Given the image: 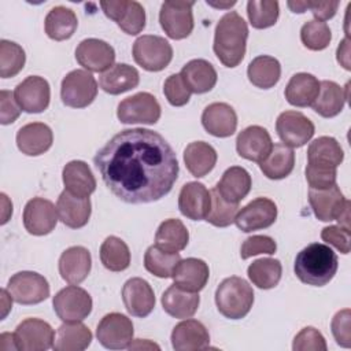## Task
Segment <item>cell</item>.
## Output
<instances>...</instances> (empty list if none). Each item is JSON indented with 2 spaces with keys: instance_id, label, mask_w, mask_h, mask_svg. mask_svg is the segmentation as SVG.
Listing matches in <instances>:
<instances>
[{
  "instance_id": "cell-32",
  "label": "cell",
  "mask_w": 351,
  "mask_h": 351,
  "mask_svg": "<svg viewBox=\"0 0 351 351\" xmlns=\"http://www.w3.org/2000/svg\"><path fill=\"white\" fill-rule=\"evenodd\" d=\"M348 99V88H341L339 84L333 81L324 80L319 82V92L317 99L313 101V110L324 117L332 118L341 112L346 100Z\"/></svg>"
},
{
  "instance_id": "cell-52",
  "label": "cell",
  "mask_w": 351,
  "mask_h": 351,
  "mask_svg": "<svg viewBox=\"0 0 351 351\" xmlns=\"http://www.w3.org/2000/svg\"><path fill=\"white\" fill-rule=\"evenodd\" d=\"M276 250H277V244L270 236L256 234L244 240V243L241 244L240 256L241 259H248L258 254L271 255L276 252Z\"/></svg>"
},
{
  "instance_id": "cell-26",
  "label": "cell",
  "mask_w": 351,
  "mask_h": 351,
  "mask_svg": "<svg viewBox=\"0 0 351 351\" xmlns=\"http://www.w3.org/2000/svg\"><path fill=\"white\" fill-rule=\"evenodd\" d=\"M53 143V134L48 125L32 122L22 126L16 133L18 149L27 156H38L47 152Z\"/></svg>"
},
{
  "instance_id": "cell-4",
  "label": "cell",
  "mask_w": 351,
  "mask_h": 351,
  "mask_svg": "<svg viewBox=\"0 0 351 351\" xmlns=\"http://www.w3.org/2000/svg\"><path fill=\"white\" fill-rule=\"evenodd\" d=\"M218 311L229 319L244 318L254 304L252 287L241 277L225 278L215 291Z\"/></svg>"
},
{
  "instance_id": "cell-59",
  "label": "cell",
  "mask_w": 351,
  "mask_h": 351,
  "mask_svg": "<svg viewBox=\"0 0 351 351\" xmlns=\"http://www.w3.org/2000/svg\"><path fill=\"white\" fill-rule=\"evenodd\" d=\"M129 350H159L160 347L149 340H143V339H136L134 341L132 340V343L128 347Z\"/></svg>"
},
{
  "instance_id": "cell-41",
  "label": "cell",
  "mask_w": 351,
  "mask_h": 351,
  "mask_svg": "<svg viewBox=\"0 0 351 351\" xmlns=\"http://www.w3.org/2000/svg\"><path fill=\"white\" fill-rule=\"evenodd\" d=\"M45 33L55 41H63L70 38L78 26L77 15L73 10L58 5L53 7L45 16L44 21Z\"/></svg>"
},
{
  "instance_id": "cell-54",
  "label": "cell",
  "mask_w": 351,
  "mask_h": 351,
  "mask_svg": "<svg viewBox=\"0 0 351 351\" xmlns=\"http://www.w3.org/2000/svg\"><path fill=\"white\" fill-rule=\"evenodd\" d=\"M350 318H351L350 308H344L335 314V317L332 318V324H330L332 333H333L336 343L346 348H348L351 346Z\"/></svg>"
},
{
  "instance_id": "cell-1",
  "label": "cell",
  "mask_w": 351,
  "mask_h": 351,
  "mask_svg": "<svg viewBox=\"0 0 351 351\" xmlns=\"http://www.w3.org/2000/svg\"><path fill=\"white\" fill-rule=\"evenodd\" d=\"M107 188L122 202L151 203L166 196L178 177V160L159 133L125 129L110 138L93 158Z\"/></svg>"
},
{
  "instance_id": "cell-50",
  "label": "cell",
  "mask_w": 351,
  "mask_h": 351,
  "mask_svg": "<svg viewBox=\"0 0 351 351\" xmlns=\"http://www.w3.org/2000/svg\"><path fill=\"white\" fill-rule=\"evenodd\" d=\"M163 93L171 106L181 107L189 101L192 92L188 89L180 74H171L163 84Z\"/></svg>"
},
{
  "instance_id": "cell-23",
  "label": "cell",
  "mask_w": 351,
  "mask_h": 351,
  "mask_svg": "<svg viewBox=\"0 0 351 351\" xmlns=\"http://www.w3.org/2000/svg\"><path fill=\"white\" fill-rule=\"evenodd\" d=\"M171 346L176 351H197L210 346V335L197 319H184L171 332Z\"/></svg>"
},
{
  "instance_id": "cell-28",
  "label": "cell",
  "mask_w": 351,
  "mask_h": 351,
  "mask_svg": "<svg viewBox=\"0 0 351 351\" xmlns=\"http://www.w3.org/2000/svg\"><path fill=\"white\" fill-rule=\"evenodd\" d=\"M208 277L210 269L207 263L197 258L181 259L171 276L177 287L189 292L202 291L206 287Z\"/></svg>"
},
{
  "instance_id": "cell-55",
  "label": "cell",
  "mask_w": 351,
  "mask_h": 351,
  "mask_svg": "<svg viewBox=\"0 0 351 351\" xmlns=\"http://www.w3.org/2000/svg\"><path fill=\"white\" fill-rule=\"evenodd\" d=\"M321 239L333 245L336 250H339L341 254H348L350 252V230L341 228L340 225H332L326 226L321 232Z\"/></svg>"
},
{
  "instance_id": "cell-19",
  "label": "cell",
  "mask_w": 351,
  "mask_h": 351,
  "mask_svg": "<svg viewBox=\"0 0 351 351\" xmlns=\"http://www.w3.org/2000/svg\"><path fill=\"white\" fill-rule=\"evenodd\" d=\"M122 300L128 313L138 318L149 315L155 307L154 289L148 281L140 277H133L125 282L122 288Z\"/></svg>"
},
{
  "instance_id": "cell-40",
  "label": "cell",
  "mask_w": 351,
  "mask_h": 351,
  "mask_svg": "<svg viewBox=\"0 0 351 351\" xmlns=\"http://www.w3.org/2000/svg\"><path fill=\"white\" fill-rule=\"evenodd\" d=\"M344 152L336 138L321 136L310 143L307 148V163L317 166L335 167L343 162Z\"/></svg>"
},
{
  "instance_id": "cell-57",
  "label": "cell",
  "mask_w": 351,
  "mask_h": 351,
  "mask_svg": "<svg viewBox=\"0 0 351 351\" xmlns=\"http://www.w3.org/2000/svg\"><path fill=\"white\" fill-rule=\"evenodd\" d=\"M307 10L311 11L315 21L325 22L335 16L339 1H306Z\"/></svg>"
},
{
  "instance_id": "cell-30",
  "label": "cell",
  "mask_w": 351,
  "mask_h": 351,
  "mask_svg": "<svg viewBox=\"0 0 351 351\" xmlns=\"http://www.w3.org/2000/svg\"><path fill=\"white\" fill-rule=\"evenodd\" d=\"M251 185L250 173L244 167L232 166L225 170L215 188L226 202L239 204L250 193Z\"/></svg>"
},
{
  "instance_id": "cell-34",
  "label": "cell",
  "mask_w": 351,
  "mask_h": 351,
  "mask_svg": "<svg viewBox=\"0 0 351 351\" xmlns=\"http://www.w3.org/2000/svg\"><path fill=\"white\" fill-rule=\"evenodd\" d=\"M140 82L138 71L126 63H117L99 77L100 88L110 95H121L136 88Z\"/></svg>"
},
{
  "instance_id": "cell-35",
  "label": "cell",
  "mask_w": 351,
  "mask_h": 351,
  "mask_svg": "<svg viewBox=\"0 0 351 351\" xmlns=\"http://www.w3.org/2000/svg\"><path fill=\"white\" fill-rule=\"evenodd\" d=\"M319 81L308 73H298L291 77L285 88V99L295 107H308L317 99Z\"/></svg>"
},
{
  "instance_id": "cell-16",
  "label": "cell",
  "mask_w": 351,
  "mask_h": 351,
  "mask_svg": "<svg viewBox=\"0 0 351 351\" xmlns=\"http://www.w3.org/2000/svg\"><path fill=\"white\" fill-rule=\"evenodd\" d=\"M277 219V206L267 197H256L236 215L234 223L241 232L250 233L271 226Z\"/></svg>"
},
{
  "instance_id": "cell-38",
  "label": "cell",
  "mask_w": 351,
  "mask_h": 351,
  "mask_svg": "<svg viewBox=\"0 0 351 351\" xmlns=\"http://www.w3.org/2000/svg\"><path fill=\"white\" fill-rule=\"evenodd\" d=\"M295 166V154L285 144L276 143L269 155L259 163L261 171L270 180H282L291 174Z\"/></svg>"
},
{
  "instance_id": "cell-15",
  "label": "cell",
  "mask_w": 351,
  "mask_h": 351,
  "mask_svg": "<svg viewBox=\"0 0 351 351\" xmlns=\"http://www.w3.org/2000/svg\"><path fill=\"white\" fill-rule=\"evenodd\" d=\"M14 96L22 111L29 114L43 112L49 106V84L43 77L30 75L16 85Z\"/></svg>"
},
{
  "instance_id": "cell-47",
  "label": "cell",
  "mask_w": 351,
  "mask_h": 351,
  "mask_svg": "<svg viewBox=\"0 0 351 351\" xmlns=\"http://www.w3.org/2000/svg\"><path fill=\"white\" fill-rule=\"evenodd\" d=\"M26 55L23 48L12 41H0V77H15L25 66Z\"/></svg>"
},
{
  "instance_id": "cell-12",
  "label": "cell",
  "mask_w": 351,
  "mask_h": 351,
  "mask_svg": "<svg viewBox=\"0 0 351 351\" xmlns=\"http://www.w3.org/2000/svg\"><path fill=\"white\" fill-rule=\"evenodd\" d=\"M133 324L121 313L106 314L97 325L96 336L100 344L110 350L128 348L133 340Z\"/></svg>"
},
{
  "instance_id": "cell-53",
  "label": "cell",
  "mask_w": 351,
  "mask_h": 351,
  "mask_svg": "<svg viewBox=\"0 0 351 351\" xmlns=\"http://www.w3.org/2000/svg\"><path fill=\"white\" fill-rule=\"evenodd\" d=\"M336 169L326 166L308 165L306 166V180L313 189H326L336 184Z\"/></svg>"
},
{
  "instance_id": "cell-17",
  "label": "cell",
  "mask_w": 351,
  "mask_h": 351,
  "mask_svg": "<svg viewBox=\"0 0 351 351\" xmlns=\"http://www.w3.org/2000/svg\"><path fill=\"white\" fill-rule=\"evenodd\" d=\"M58 210L55 204L44 197L30 199L23 208L25 229L33 236L51 233L58 223Z\"/></svg>"
},
{
  "instance_id": "cell-25",
  "label": "cell",
  "mask_w": 351,
  "mask_h": 351,
  "mask_svg": "<svg viewBox=\"0 0 351 351\" xmlns=\"http://www.w3.org/2000/svg\"><path fill=\"white\" fill-rule=\"evenodd\" d=\"M202 125L211 136L229 137L236 132L237 115L226 103H211L202 114Z\"/></svg>"
},
{
  "instance_id": "cell-9",
  "label": "cell",
  "mask_w": 351,
  "mask_h": 351,
  "mask_svg": "<svg viewBox=\"0 0 351 351\" xmlns=\"http://www.w3.org/2000/svg\"><path fill=\"white\" fill-rule=\"evenodd\" d=\"M193 1L167 0L162 4L159 22L165 33L173 40H182L193 30Z\"/></svg>"
},
{
  "instance_id": "cell-31",
  "label": "cell",
  "mask_w": 351,
  "mask_h": 351,
  "mask_svg": "<svg viewBox=\"0 0 351 351\" xmlns=\"http://www.w3.org/2000/svg\"><path fill=\"white\" fill-rule=\"evenodd\" d=\"M182 81L192 93L210 92L217 84V71L211 63L204 59H193L188 62L180 73Z\"/></svg>"
},
{
  "instance_id": "cell-45",
  "label": "cell",
  "mask_w": 351,
  "mask_h": 351,
  "mask_svg": "<svg viewBox=\"0 0 351 351\" xmlns=\"http://www.w3.org/2000/svg\"><path fill=\"white\" fill-rule=\"evenodd\" d=\"M180 261L181 256L178 252L171 254L158 248L156 245H151L147 248L144 255V267L159 278H169L173 276V271Z\"/></svg>"
},
{
  "instance_id": "cell-8",
  "label": "cell",
  "mask_w": 351,
  "mask_h": 351,
  "mask_svg": "<svg viewBox=\"0 0 351 351\" xmlns=\"http://www.w3.org/2000/svg\"><path fill=\"white\" fill-rule=\"evenodd\" d=\"M56 315L63 322H80L92 311L90 295L77 285H69L60 289L52 300Z\"/></svg>"
},
{
  "instance_id": "cell-60",
  "label": "cell",
  "mask_w": 351,
  "mask_h": 351,
  "mask_svg": "<svg viewBox=\"0 0 351 351\" xmlns=\"http://www.w3.org/2000/svg\"><path fill=\"white\" fill-rule=\"evenodd\" d=\"M288 7L292 10V12H298V14H302L307 10V4L306 1H288L287 3Z\"/></svg>"
},
{
  "instance_id": "cell-29",
  "label": "cell",
  "mask_w": 351,
  "mask_h": 351,
  "mask_svg": "<svg viewBox=\"0 0 351 351\" xmlns=\"http://www.w3.org/2000/svg\"><path fill=\"white\" fill-rule=\"evenodd\" d=\"M64 189L77 197H89L96 189V180L84 160L69 162L62 171Z\"/></svg>"
},
{
  "instance_id": "cell-42",
  "label": "cell",
  "mask_w": 351,
  "mask_h": 351,
  "mask_svg": "<svg viewBox=\"0 0 351 351\" xmlns=\"http://www.w3.org/2000/svg\"><path fill=\"white\" fill-rule=\"evenodd\" d=\"M247 75L250 82L256 88L270 89L278 82L281 77L280 62L276 58L267 55L256 56L248 64Z\"/></svg>"
},
{
  "instance_id": "cell-37",
  "label": "cell",
  "mask_w": 351,
  "mask_h": 351,
  "mask_svg": "<svg viewBox=\"0 0 351 351\" xmlns=\"http://www.w3.org/2000/svg\"><path fill=\"white\" fill-rule=\"evenodd\" d=\"M92 332L80 322H64L58 328L53 346L55 351H82L89 347Z\"/></svg>"
},
{
  "instance_id": "cell-44",
  "label": "cell",
  "mask_w": 351,
  "mask_h": 351,
  "mask_svg": "<svg viewBox=\"0 0 351 351\" xmlns=\"http://www.w3.org/2000/svg\"><path fill=\"white\" fill-rule=\"evenodd\" d=\"M100 261L110 271H123L130 265L129 247L122 239L108 236L100 247Z\"/></svg>"
},
{
  "instance_id": "cell-7",
  "label": "cell",
  "mask_w": 351,
  "mask_h": 351,
  "mask_svg": "<svg viewBox=\"0 0 351 351\" xmlns=\"http://www.w3.org/2000/svg\"><path fill=\"white\" fill-rule=\"evenodd\" d=\"M117 117L122 123L154 125L160 118V106L148 92H138L118 104Z\"/></svg>"
},
{
  "instance_id": "cell-33",
  "label": "cell",
  "mask_w": 351,
  "mask_h": 351,
  "mask_svg": "<svg viewBox=\"0 0 351 351\" xmlns=\"http://www.w3.org/2000/svg\"><path fill=\"white\" fill-rule=\"evenodd\" d=\"M200 298L197 292L185 291L176 284L169 287L162 295L163 310L174 318H191L199 307Z\"/></svg>"
},
{
  "instance_id": "cell-14",
  "label": "cell",
  "mask_w": 351,
  "mask_h": 351,
  "mask_svg": "<svg viewBox=\"0 0 351 351\" xmlns=\"http://www.w3.org/2000/svg\"><path fill=\"white\" fill-rule=\"evenodd\" d=\"M100 7L106 16L117 22L126 34L136 36L145 27V11L138 1H100Z\"/></svg>"
},
{
  "instance_id": "cell-5",
  "label": "cell",
  "mask_w": 351,
  "mask_h": 351,
  "mask_svg": "<svg viewBox=\"0 0 351 351\" xmlns=\"http://www.w3.org/2000/svg\"><path fill=\"white\" fill-rule=\"evenodd\" d=\"M133 59L147 71H160L171 62L173 48L163 37L145 34L134 41Z\"/></svg>"
},
{
  "instance_id": "cell-49",
  "label": "cell",
  "mask_w": 351,
  "mask_h": 351,
  "mask_svg": "<svg viewBox=\"0 0 351 351\" xmlns=\"http://www.w3.org/2000/svg\"><path fill=\"white\" fill-rule=\"evenodd\" d=\"M300 40L303 45L311 51H322L325 49L330 40L332 33L326 22L319 21H308L300 29Z\"/></svg>"
},
{
  "instance_id": "cell-46",
  "label": "cell",
  "mask_w": 351,
  "mask_h": 351,
  "mask_svg": "<svg viewBox=\"0 0 351 351\" xmlns=\"http://www.w3.org/2000/svg\"><path fill=\"white\" fill-rule=\"evenodd\" d=\"M210 195H211V206L206 215V221L217 228H226L232 225L239 213V204L226 202L219 195L215 186L210 191Z\"/></svg>"
},
{
  "instance_id": "cell-36",
  "label": "cell",
  "mask_w": 351,
  "mask_h": 351,
  "mask_svg": "<svg viewBox=\"0 0 351 351\" xmlns=\"http://www.w3.org/2000/svg\"><path fill=\"white\" fill-rule=\"evenodd\" d=\"M184 162L188 171L196 177L208 174L217 163V151L206 141H193L184 149Z\"/></svg>"
},
{
  "instance_id": "cell-27",
  "label": "cell",
  "mask_w": 351,
  "mask_h": 351,
  "mask_svg": "<svg viewBox=\"0 0 351 351\" xmlns=\"http://www.w3.org/2000/svg\"><path fill=\"white\" fill-rule=\"evenodd\" d=\"M56 210L63 225L71 229H80L88 223L92 206L89 197H77L64 189L58 197Z\"/></svg>"
},
{
  "instance_id": "cell-51",
  "label": "cell",
  "mask_w": 351,
  "mask_h": 351,
  "mask_svg": "<svg viewBox=\"0 0 351 351\" xmlns=\"http://www.w3.org/2000/svg\"><path fill=\"white\" fill-rule=\"evenodd\" d=\"M293 351H326L325 337L313 326L303 328L293 339Z\"/></svg>"
},
{
  "instance_id": "cell-58",
  "label": "cell",
  "mask_w": 351,
  "mask_h": 351,
  "mask_svg": "<svg viewBox=\"0 0 351 351\" xmlns=\"http://www.w3.org/2000/svg\"><path fill=\"white\" fill-rule=\"evenodd\" d=\"M337 62L346 69V70H350L351 66H350V40L348 37H346L340 45L337 47Z\"/></svg>"
},
{
  "instance_id": "cell-11",
  "label": "cell",
  "mask_w": 351,
  "mask_h": 351,
  "mask_svg": "<svg viewBox=\"0 0 351 351\" xmlns=\"http://www.w3.org/2000/svg\"><path fill=\"white\" fill-rule=\"evenodd\" d=\"M14 340L19 351H45L53 346L55 332L43 319L26 318L16 326Z\"/></svg>"
},
{
  "instance_id": "cell-43",
  "label": "cell",
  "mask_w": 351,
  "mask_h": 351,
  "mask_svg": "<svg viewBox=\"0 0 351 351\" xmlns=\"http://www.w3.org/2000/svg\"><path fill=\"white\" fill-rule=\"evenodd\" d=\"M248 278L254 285L261 289L274 288L282 274V266L278 259L273 258H262L254 261L247 269Z\"/></svg>"
},
{
  "instance_id": "cell-13",
  "label": "cell",
  "mask_w": 351,
  "mask_h": 351,
  "mask_svg": "<svg viewBox=\"0 0 351 351\" xmlns=\"http://www.w3.org/2000/svg\"><path fill=\"white\" fill-rule=\"evenodd\" d=\"M276 130L281 141L289 148L307 144L314 136V123L299 111H284L276 121Z\"/></svg>"
},
{
  "instance_id": "cell-6",
  "label": "cell",
  "mask_w": 351,
  "mask_h": 351,
  "mask_svg": "<svg viewBox=\"0 0 351 351\" xmlns=\"http://www.w3.org/2000/svg\"><path fill=\"white\" fill-rule=\"evenodd\" d=\"M97 95V82L86 70H73L60 85V97L64 106L71 108L88 107Z\"/></svg>"
},
{
  "instance_id": "cell-3",
  "label": "cell",
  "mask_w": 351,
  "mask_h": 351,
  "mask_svg": "<svg viewBox=\"0 0 351 351\" xmlns=\"http://www.w3.org/2000/svg\"><path fill=\"white\" fill-rule=\"evenodd\" d=\"M339 267L337 255L322 243H311L304 247L295 258L293 270L296 277L313 287L326 285L336 274Z\"/></svg>"
},
{
  "instance_id": "cell-10",
  "label": "cell",
  "mask_w": 351,
  "mask_h": 351,
  "mask_svg": "<svg viewBox=\"0 0 351 351\" xmlns=\"http://www.w3.org/2000/svg\"><path fill=\"white\" fill-rule=\"evenodd\" d=\"M7 291L19 304H37L49 296V284L36 271H18L8 280Z\"/></svg>"
},
{
  "instance_id": "cell-22",
  "label": "cell",
  "mask_w": 351,
  "mask_h": 351,
  "mask_svg": "<svg viewBox=\"0 0 351 351\" xmlns=\"http://www.w3.org/2000/svg\"><path fill=\"white\" fill-rule=\"evenodd\" d=\"M211 206L208 189L197 181L186 182L178 195V208L181 214L193 221L206 219Z\"/></svg>"
},
{
  "instance_id": "cell-20",
  "label": "cell",
  "mask_w": 351,
  "mask_h": 351,
  "mask_svg": "<svg viewBox=\"0 0 351 351\" xmlns=\"http://www.w3.org/2000/svg\"><path fill=\"white\" fill-rule=\"evenodd\" d=\"M273 141L269 132L258 125L241 130L236 140L237 154L251 162L261 163L271 151Z\"/></svg>"
},
{
  "instance_id": "cell-21",
  "label": "cell",
  "mask_w": 351,
  "mask_h": 351,
  "mask_svg": "<svg viewBox=\"0 0 351 351\" xmlns=\"http://www.w3.org/2000/svg\"><path fill=\"white\" fill-rule=\"evenodd\" d=\"M308 203L314 215L324 222L337 219L348 200L335 184L326 189H308Z\"/></svg>"
},
{
  "instance_id": "cell-48",
  "label": "cell",
  "mask_w": 351,
  "mask_h": 351,
  "mask_svg": "<svg viewBox=\"0 0 351 351\" xmlns=\"http://www.w3.org/2000/svg\"><path fill=\"white\" fill-rule=\"evenodd\" d=\"M280 8L278 1L273 0H251L247 3V15L250 23L255 29H266L276 25Z\"/></svg>"
},
{
  "instance_id": "cell-18",
  "label": "cell",
  "mask_w": 351,
  "mask_h": 351,
  "mask_svg": "<svg viewBox=\"0 0 351 351\" xmlns=\"http://www.w3.org/2000/svg\"><path fill=\"white\" fill-rule=\"evenodd\" d=\"M75 59L84 69L93 73H104L114 66V48L99 38L82 40L75 49Z\"/></svg>"
},
{
  "instance_id": "cell-56",
  "label": "cell",
  "mask_w": 351,
  "mask_h": 351,
  "mask_svg": "<svg viewBox=\"0 0 351 351\" xmlns=\"http://www.w3.org/2000/svg\"><path fill=\"white\" fill-rule=\"evenodd\" d=\"M21 107L15 100L14 93L10 90L0 92V122L1 125H10L21 115Z\"/></svg>"
},
{
  "instance_id": "cell-2",
  "label": "cell",
  "mask_w": 351,
  "mask_h": 351,
  "mask_svg": "<svg viewBox=\"0 0 351 351\" xmlns=\"http://www.w3.org/2000/svg\"><path fill=\"white\" fill-rule=\"evenodd\" d=\"M248 26L236 12H226L215 26L213 49L219 62L226 67H236L245 55Z\"/></svg>"
},
{
  "instance_id": "cell-24",
  "label": "cell",
  "mask_w": 351,
  "mask_h": 351,
  "mask_svg": "<svg viewBox=\"0 0 351 351\" xmlns=\"http://www.w3.org/2000/svg\"><path fill=\"white\" fill-rule=\"evenodd\" d=\"M92 267L90 252L81 245H74L62 252L59 258L60 277L73 285L82 282Z\"/></svg>"
},
{
  "instance_id": "cell-39",
  "label": "cell",
  "mask_w": 351,
  "mask_h": 351,
  "mask_svg": "<svg viewBox=\"0 0 351 351\" xmlns=\"http://www.w3.org/2000/svg\"><path fill=\"white\" fill-rule=\"evenodd\" d=\"M188 241L189 232L186 226L176 218L165 219L155 233V245L166 252H180L188 245Z\"/></svg>"
}]
</instances>
